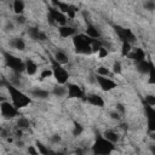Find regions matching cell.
Returning a JSON list of instances; mask_svg holds the SVG:
<instances>
[{"instance_id": "obj_30", "label": "cell", "mask_w": 155, "mask_h": 155, "mask_svg": "<svg viewBox=\"0 0 155 155\" xmlns=\"http://www.w3.org/2000/svg\"><path fill=\"white\" fill-rule=\"evenodd\" d=\"M113 71H114L115 74H121V71H122V67H121V63H120L119 61L114 62V64H113Z\"/></svg>"}, {"instance_id": "obj_12", "label": "cell", "mask_w": 155, "mask_h": 155, "mask_svg": "<svg viewBox=\"0 0 155 155\" xmlns=\"http://www.w3.org/2000/svg\"><path fill=\"white\" fill-rule=\"evenodd\" d=\"M28 35L33 39V40H41V41H45L47 39L46 34L41 30H39V28L36 27H29L28 28Z\"/></svg>"}, {"instance_id": "obj_21", "label": "cell", "mask_w": 155, "mask_h": 155, "mask_svg": "<svg viewBox=\"0 0 155 155\" xmlns=\"http://www.w3.org/2000/svg\"><path fill=\"white\" fill-rule=\"evenodd\" d=\"M103 137H104L107 140L111 142L113 144H114L115 142H117V140H119V134H117L115 131H111V130L105 131V132L103 133Z\"/></svg>"}, {"instance_id": "obj_33", "label": "cell", "mask_w": 155, "mask_h": 155, "mask_svg": "<svg viewBox=\"0 0 155 155\" xmlns=\"http://www.w3.org/2000/svg\"><path fill=\"white\" fill-rule=\"evenodd\" d=\"M51 75H52V70H51V69H44V70L41 71V74H40V79L44 80V79L50 78Z\"/></svg>"}, {"instance_id": "obj_18", "label": "cell", "mask_w": 155, "mask_h": 155, "mask_svg": "<svg viewBox=\"0 0 155 155\" xmlns=\"http://www.w3.org/2000/svg\"><path fill=\"white\" fill-rule=\"evenodd\" d=\"M87 102H88L90 104L94 105V107H103V105H104L103 98H102L101 96H98V94H90V96L87 97Z\"/></svg>"}, {"instance_id": "obj_41", "label": "cell", "mask_w": 155, "mask_h": 155, "mask_svg": "<svg viewBox=\"0 0 155 155\" xmlns=\"http://www.w3.org/2000/svg\"><path fill=\"white\" fill-rule=\"evenodd\" d=\"M56 155H65V154H63V153H61V151H56Z\"/></svg>"}, {"instance_id": "obj_16", "label": "cell", "mask_w": 155, "mask_h": 155, "mask_svg": "<svg viewBox=\"0 0 155 155\" xmlns=\"http://www.w3.org/2000/svg\"><path fill=\"white\" fill-rule=\"evenodd\" d=\"M31 96L35 97V98H38V99H47L50 97V92L46 91V90H42V88L36 87V88H34L31 91Z\"/></svg>"}, {"instance_id": "obj_38", "label": "cell", "mask_w": 155, "mask_h": 155, "mask_svg": "<svg viewBox=\"0 0 155 155\" xmlns=\"http://www.w3.org/2000/svg\"><path fill=\"white\" fill-rule=\"evenodd\" d=\"M116 110H117V111H120L121 114H124V113H125V108H124V105H122V104H116Z\"/></svg>"}, {"instance_id": "obj_6", "label": "cell", "mask_w": 155, "mask_h": 155, "mask_svg": "<svg viewBox=\"0 0 155 155\" xmlns=\"http://www.w3.org/2000/svg\"><path fill=\"white\" fill-rule=\"evenodd\" d=\"M47 18H48V21H50L51 24H59V27L67 25V21H68L67 15L62 13L56 7H50L48 8V16H47Z\"/></svg>"}, {"instance_id": "obj_7", "label": "cell", "mask_w": 155, "mask_h": 155, "mask_svg": "<svg viewBox=\"0 0 155 155\" xmlns=\"http://www.w3.org/2000/svg\"><path fill=\"white\" fill-rule=\"evenodd\" d=\"M115 31L117 34V36L121 39L122 42H133L136 40V36L134 34L132 33L131 29H127V28H124V27H120V25H116L115 27Z\"/></svg>"}, {"instance_id": "obj_25", "label": "cell", "mask_w": 155, "mask_h": 155, "mask_svg": "<svg viewBox=\"0 0 155 155\" xmlns=\"http://www.w3.org/2000/svg\"><path fill=\"white\" fill-rule=\"evenodd\" d=\"M17 127L19 130H25L29 127V120L27 117H19L17 120Z\"/></svg>"}, {"instance_id": "obj_26", "label": "cell", "mask_w": 155, "mask_h": 155, "mask_svg": "<svg viewBox=\"0 0 155 155\" xmlns=\"http://www.w3.org/2000/svg\"><path fill=\"white\" fill-rule=\"evenodd\" d=\"M36 149L40 155H48V153H50V149L46 145H44L41 142H36Z\"/></svg>"}, {"instance_id": "obj_40", "label": "cell", "mask_w": 155, "mask_h": 155, "mask_svg": "<svg viewBox=\"0 0 155 155\" xmlns=\"http://www.w3.org/2000/svg\"><path fill=\"white\" fill-rule=\"evenodd\" d=\"M6 29H7V30H12V29H13V24H12V23H7V24H6Z\"/></svg>"}, {"instance_id": "obj_28", "label": "cell", "mask_w": 155, "mask_h": 155, "mask_svg": "<svg viewBox=\"0 0 155 155\" xmlns=\"http://www.w3.org/2000/svg\"><path fill=\"white\" fill-rule=\"evenodd\" d=\"M84 131V127L78 124V122H74V128H73V136H80Z\"/></svg>"}, {"instance_id": "obj_42", "label": "cell", "mask_w": 155, "mask_h": 155, "mask_svg": "<svg viewBox=\"0 0 155 155\" xmlns=\"http://www.w3.org/2000/svg\"><path fill=\"white\" fill-rule=\"evenodd\" d=\"M1 132H2V128H1V127H0V134H1Z\"/></svg>"}, {"instance_id": "obj_39", "label": "cell", "mask_w": 155, "mask_h": 155, "mask_svg": "<svg viewBox=\"0 0 155 155\" xmlns=\"http://www.w3.org/2000/svg\"><path fill=\"white\" fill-rule=\"evenodd\" d=\"M110 116H111V119H116V120H119L120 119V116H119V113L116 111V113H111L110 114Z\"/></svg>"}, {"instance_id": "obj_13", "label": "cell", "mask_w": 155, "mask_h": 155, "mask_svg": "<svg viewBox=\"0 0 155 155\" xmlns=\"http://www.w3.org/2000/svg\"><path fill=\"white\" fill-rule=\"evenodd\" d=\"M127 57L130 59L134 61L136 63H138V62H142V61L145 59V53H144V51L142 48H136L134 51L131 50V52L127 54Z\"/></svg>"}, {"instance_id": "obj_37", "label": "cell", "mask_w": 155, "mask_h": 155, "mask_svg": "<svg viewBox=\"0 0 155 155\" xmlns=\"http://www.w3.org/2000/svg\"><path fill=\"white\" fill-rule=\"evenodd\" d=\"M51 140H52L53 143H59V142H61V137H59L58 134H53L52 138H51Z\"/></svg>"}, {"instance_id": "obj_4", "label": "cell", "mask_w": 155, "mask_h": 155, "mask_svg": "<svg viewBox=\"0 0 155 155\" xmlns=\"http://www.w3.org/2000/svg\"><path fill=\"white\" fill-rule=\"evenodd\" d=\"M50 62H51V67H52V69H51L52 75L54 76L58 85H65L69 79V73L67 71V69H64L62 67V64L56 62V59L52 56H50Z\"/></svg>"}, {"instance_id": "obj_22", "label": "cell", "mask_w": 155, "mask_h": 155, "mask_svg": "<svg viewBox=\"0 0 155 155\" xmlns=\"http://www.w3.org/2000/svg\"><path fill=\"white\" fill-rule=\"evenodd\" d=\"M53 58H54L56 62H58L59 64H67L68 61H69L68 56H67L63 51H57V52L54 53V57H53Z\"/></svg>"}, {"instance_id": "obj_23", "label": "cell", "mask_w": 155, "mask_h": 155, "mask_svg": "<svg viewBox=\"0 0 155 155\" xmlns=\"http://www.w3.org/2000/svg\"><path fill=\"white\" fill-rule=\"evenodd\" d=\"M52 93H53L56 97H63V96L67 94V88H65L63 85H57V86L53 87Z\"/></svg>"}, {"instance_id": "obj_36", "label": "cell", "mask_w": 155, "mask_h": 155, "mask_svg": "<svg viewBox=\"0 0 155 155\" xmlns=\"http://www.w3.org/2000/svg\"><path fill=\"white\" fill-rule=\"evenodd\" d=\"M28 153H29L30 155H39L38 149H36L35 147H33V145H29V147H28Z\"/></svg>"}, {"instance_id": "obj_3", "label": "cell", "mask_w": 155, "mask_h": 155, "mask_svg": "<svg viewBox=\"0 0 155 155\" xmlns=\"http://www.w3.org/2000/svg\"><path fill=\"white\" fill-rule=\"evenodd\" d=\"M114 148L115 147L111 142L107 140L103 136H98L92 145V151L94 155H110Z\"/></svg>"}, {"instance_id": "obj_14", "label": "cell", "mask_w": 155, "mask_h": 155, "mask_svg": "<svg viewBox=\"0 0 155 155\" xmlns=\"http://www.w3.org/2000/svg\"><path fill=\"white\" fill-rule=\"evenodd\" d=\"M58 33L62 38H69V36H74L76 31L70 25H62V27H58Z\"/></svg>"}, {"instance_id": "obj_19", "label": "cell", "mask_w": 155, "mask_h": 155, "mask_svg": "<svg viewBox=\"0 0 155 155\" xmlns=\"http://www.w3.org/2000/svg\"><path fill=\"white\" fill-rule=\"evenodd\" d=\"M86 35H87L88 38H91V39H99L101 33H99V30H98L94 25H92V24H87Z\"/></svg>"}, {"instance_id": "obj_2", "label": "cell", "mask_w": 155, "mask_h": 155, "mask_svg": "<svg viewBox=\"0 0 155 155\" xmlns=\"http://www.w3.org/2000/svg\"><path fill=\"white\" fill-rule=\"evenodd\" d=\"M93 39L88 38L86 34H75L73 36V44L75 46V51L80 54H90L92 53L91 42Z\"/></svg>"}, {"instance_id": "obj_27", "label": "cell", "mask_w": 155, "mask_h": 155, "mask_svg": "<svg viewBox=\"0 0 155 155\" xmlns=\"http://www.w3.org/2000/svg\"><path fill=\"white\" fill-rule=\"evenodd\" d=\"M130 52H131V44H128V42H122V46H121V54H122V56H127Z\"/></svg>"}, {"instance_id": "obj_35", "label": "cell", "mask_w": 155, "mask_h": 155, "mask_svg": "<svg viewBox=\"0 0 155 155\" xmlns=\"http://www.w3.org/2000/svg\"><path fill=\"white\" fill-rule=\"evenodd\" d=\"M16 22H17L18 24H24V23L27 22V19H25V17H24L23 15H17V16H16Z\"/></svg>"}, {"instance_id": "obj_20", "label": "cell", "mask_w": 155, "mask_h": 155, "mask_svg": "<svg viewBox=\"0 0 155 155\" xmlns=\"http://www.w3.org/2000/svg\"><path fill=\"white\" fill-rule=\"evenodd\" d=\"M10 45H11L13 48L18 50V51H23V50L25 48V42H24L23 39H21V38H15V39H12L11 42H10Z\"/></svg>"}, {"instance_id": "obj_15", "label": "cell", "mask_w": 155, "mask_h": 155, "mask_svg": "<svg viewBox=\"0 0 155 155\" xmlns=\"http://www.w3.org/2000/svg\"><path fill=\"white\" fill-rule=\"evenodd\" d=\"M136 64H137V70L139 73H142V74H148L149 70H150V68L153 67V63L149 62V61H145V59L142 61V62H138Z\"/></svg>"}, {"instance_id": "obj_31", "label": "cell", "mask_w": 155, "mask_h": 155, "mask_svg": "<svg viewBox=\"0 0 155 155\" xmlns=\"http://www.w3.org/2000/svg\"><path fill=\"white\" fill-rule=\"evenodd\" d=\"M145 104L149 105V107H154L155 105V97L153 94L145 96Z\"/></svg>"}, {"instance_id": "obj_8", "label": "cell", "mask_w": 155, "mask_h": 155, "mask_svg": "<svg viewBox=\"0 0 155 155\" xmlns=\"http://www.w3.org/2000/svg\"><path fill=\"white\" fill-rule=\"evenodd\" d=\"M0 113L5 119H12V117L17 116V114H18L17 109L10 102H1L0 103Z\"/></svg>"}, {"instance_id": "obj_32", "label": "cell", "mask_w": 155, "mask_h": 155, "mask_svg": "<svg viewBox=\"0 0 155 155\" xmlns=\"http://www.w3.org/2000/svg\"><path fill=\"white\" fill-rule=\"evenodd\" d=\"M144 8L148 10V11H153V10H155V2L151 1V0L145 1V2H144Z\"/></svg>"}, {"instance_id": "obj_5", "label": "cell", "mask_w": 155, "mask_h": 155, "mask_svg": "<svg viewBox=\"0 0 155 155\" xmlns=\"http://www.w3.org/2000/svg\"><path fill=\"white\" fill-rule=\"evenodd\" d=\"M4 57H5V63H6V65H7L11 70H13L16 74H21V73H23V71L25 70L24 62H23L21 58H18V57H16V56H13V54H11V53H7V52L4 53Z\"/></svg>"}, {"instance_id": "obj_11", "label": "cell", "mask_w": 155, "mask_h": 155, "mask_svg": "<svg viewBox=\"0 0 155 155\" xmlns=\"http://www.w3.org/2000/svg\"><path fill=\"white\" fill-rule=\"evenodd\" d=\"M145 116L148 119V128L150 132H154L155 131V109L154 107H149L145 104Z\"/></svg>"}, {"instance_id": "obj_9", "label": "cell", "mask_w": 155, "mask_h": 155, "mask_svg": "<svg viewBox=\"0 0 155 155\" xmlns=\"http://www.w3.org/2000/svg\"><path fill=\"white\" fill-rule=\"evenodd\" d=\"M96 80H97V82H98L99 87H101L103 91H110V90H113V88H115V87H116V82H115L114 80L109 79V78L97 75Z\"/></svg>"}, {"instance_id": "obj_17", "label": "cell", "mask_w": 155, "mask_h": 155, "mask_svg": "<svg viewBox=\"0 0 155 155\" xmlns=\"http://www.w3.org/2000/svg\"><path fill=\"white\" fill-rule=\"evenodd\" d=\"M24 65H25V71L28 75H34L38 71V65L33 59H27L24 62Z\"/></svg>"}, {"instance_id": "obj_34", "label": "cell", "mask_w": 155, "mask_h": 155, "mask_svg": "<svg viewBox=\"0 0 155 155\" xmlns=\"http://www.w3.org/2000/svg\"><path fill=\"white\" fill-rule=\"evenodd\" d=\"M108 53H109V52H108V50H107L105 47H103V46H102V47L98 50V52H97V54H98V57H99V58H104V57H107V56H108Z\"/></svg>"}, {"instance_id": "obj_24", "label": "cell", "mask_w": 155, "mask_h": 155, "mask_svg": "<svg viewBox=\"0 0 155 155\" xmlns=\"http://www.w3.org/2000/svg\"><path fill=\"white\" fill-rule=\"evenodd\" d=\"M13 11L16 15H22L24 11V2L22 0H16L13 1Z\"/></svg>"}, {"instance_id": "obj_29", "label": "cell", "mask_w": 155, "mask_h": 155, "mask_svg": "<svg viewBox=\"0 0 155 155\" xmlns=\"http://www.w3.org/2000/svg\"><path fill=\"white\" fill-rule=\"evenodd\" d=\"M97 74L99 75V76H108L109 74H110V71H109V69L108 68H105V67H99L98 69H97Z\"/></svg>"}, {"instance_id": "obj_10", "label": "cell", "mask_w": 155, "mask_h": 155, "mask_svg": "<svg viewBox=\"0 0 155 155\" xmlns=\"http://www.w3.org/2000/svg\"><path fill=\"white\" fill-rule=\"evenodd\" d=\"M65 88H67V94L69 98H82L84 97V91L76 84H68Z\"/></svg>"}, {"instance_id": "obj_1", "label": "cell", "mask_w": 155, "mask_h": 155, "mask_svg": "<svg viewBox=\"0 0 155 155\" xmlns=\"http://www.w3.org/2000/svg\"><path fill=\"white\" fill-rule=\"evenodd\" d=\"M7 91L10 93L12 104H13V107L16 109L24 108V107H27V105H29L31 103V99L25 93H23L22 91H19L17 87H15L12 85H7Z\"/></svg>"}]
</instances>
